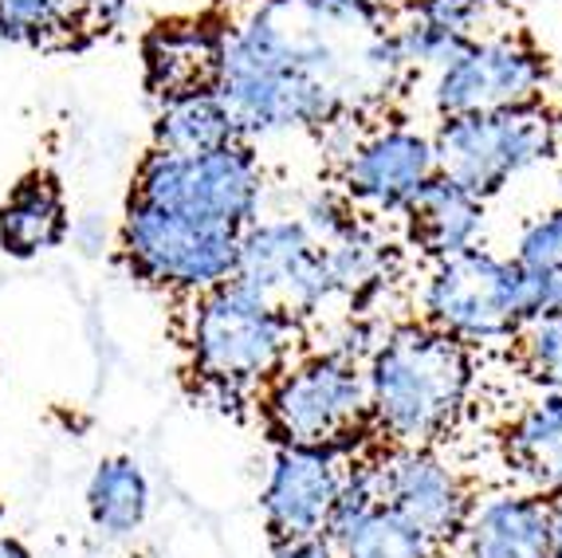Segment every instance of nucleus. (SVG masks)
Instances as JSON below:
<instances>
[{
	"label": "nucleus",
	"instance_id": "obj_1",
	"mask_svg": "<svg viewBox=\"0 0 562 558\" xmlns=\"http://www.w3.org/2000/svg\"><path fill=\"white\" fill-rule=\"evenodd\" d=\"M327 20L300 0H263L252 16L221 36L213 91L225 99L240 134L315 131L342 119L350 91H378L366 67L330 44Z\"/></svg>",
	"mask_w": 562,
	"mask_h": 558
},
{
	"label": "nucleus",
	"instance_id": "obj_2",
	"mask_svg": "<svg viewBox=\"0 0 562 558\" xmlns=\"http://www.w3.org/2000/svg\"><path fill=\"white\" fill-rule=\"evenodd\" d=\"M469 386V346L432 326L394 331L366 366L370 421L397 448H429L460 413Z\"/></svg>",
	"mask_w": 562,
	"mask_h": 558
},
{
	"label": "nucleus",
	"instance_id": "obj_3",
	"mask_svg": "<svg viewBox=\"0 0 562 558\" xmlns=\"http://www.w3.org/2000/svg\"><path fill=\"white\" fill-rule=\"evenodd\" d=\"M295 335L300 319L236 279L198 295V311L189 319V354L201 390L216 401V410L240 405L248 390L288 370Z\"/></svg>",
	"mask_w": 562,
	"mask_h": 558
},
{
	"label": "nucleus",
	"instance_id": "obj_4",
	"mask_svg": "<svg viewBox=\"0 0 562 558\" xmlns=\"http://www.w3.org/2000/svg\"><path fill=\"white\" fill-rule=\"evenodd\" d=\"M119 248L134 276L154 288L205 295L233 279L240 233L131 197V205L122 213Z\"/></svg>",
	"mask_w": 562,
	"mask_h": 558
},
{
	"label": "nucleus",
	"instance_id": "obj_5",
	"mask_svg": "<svg viewBox=\"0 0 562 558\" xmlns=\"http://www.w3.org/2000/svg\"><path fill=\"white\" fill-rule=\"evenodd\" d=\"M131 197L244 233L252 221H260L263 169L248 142L209 154L150 149L138 166Z\"/></svg>",
	"mask_w": 562,
	"mask_h": 558
},
{
	"label": "nucleus",
	"instance_id": "obj_6",
	"mask_svg": "<svg viewBox=\"0 0 562 558\" xmlns=\"http://www.w3.org/2000/svg\"><path fill=\"white\" fill-rule=\"evenodd\" d=\"M268 390V425L283 445L342 453L370 425V398L358 358L342 350L311 354L276 373Z\"/></svg>",
	"mask_w": 562,
	"mask_h": 558
},
{
	"label": "nucleus",
	"instance_id": "obj_7",
	"mask_svg": "<svg viewBox=\"0 0 562 558\" xmlns=\"http://www.w3.org/2000/svg\"><path fill=\"white\" fill-rule=\"evenodd\" d=\"M437 174L452 177L457 186L476 193L480 201L554 154V126L535 107L496 114H460L441 119L432 134Z\"/></svg>",
	"mask_w": 562,
	"mask_h": 558
},
{
	"label": "nucleus",
	"instance_id": "obj_8",
	"mask_svg": "<svg viewBox=\"0 0 562 558\" xmlns=\"http://www.w3.org/2000/svg\"><path fill=\"white\" fill-rule=\"evenodd\" d=\"M425 319L464 346L516 335L524 326L519 268L480 248L445 256L425 283Z\"/></svg>",
	"mask_w": 562,
	"mask_h": 558
},
{
	"label": "nucleus",
	"instance_id": "obj_9",
	"mask_svg": "<svg viewBox=\"0 0 562 558\" xmlns=\"http://www.w3.org/2000/svg\"><path fill=\"white\" fill-rule=\"evenodd\" d=\"M547 83V59L524 40H469L437 71L432 107L441 119L535 107Z\"/></svg>",
	"mask_w": 562,
	"mask_h": 558
},
{
	"label": "nucleus",
	"instance_id": "obj_10",
	"mask_svg": "<svg viewBox=\"0 0 562 558\" xmlns=\"http://www.w3.org/2000/svg\"><path fill=\"white\" fill-rule=\"evenodd\" d=\"M233 279L295 319L319 311L335 295L323 248L311 241V233L295 216L248 224L236 248Z\"/></svg>",
	"mask_w": 562,
	"mask_h": 558
},
{
	"label": "nucleus",
	"instance_id": "obj_11",
	"mask_svg": "<svg viewBox=\"0 0 562 558\" xmlns=\"http://www.w3.org/2000/svg\"><path fill=\"white\" fill-rule=\"evenodd\" d=\"M342 488V465L338 453L327 448L280 445L268 468V484L260 492V507L276 543L311 539L323 535L330 520V507Z\"/></svg>",
	"mask_w": 562,
	"mask_h": 558
},
{
	"label": "nucleus",
	"instance_id": "obj_12",
	"mask_svg": "<svg viewBox=\"0 0 562 558\" xmlns=\"http://www.w3.org/2000/svg\"><path fill=\"white\" fill-rule=\"evenodd\" d=\"M382 503L432 547L457 539L472 512L460 476L429 448H397L382 460Z\"/></svg>",
	"mask_w": 562,
	"mask_h": 558
},
{
	"label": "nucleus",
	"instance_id": "obj_13",
	"mask_svg": "<svg viewBox=\"0 0 562 558\" xmlns=\"http://www.w3.org/2000/svg\"><path fill=\"white\" fill-rule=\"evenodd\" d=\"M432 174H437L432 142L409 126H390L350 146L338 181H342V197L355 205L402 213Z\"/></svg>",
	"mask_w": 562,
	"mask_h": 558
},
{
	"label": "nucleus",
	"instance_id": "obj_14",
	"mask_svg": "<svg viewBox=\"0 0 562 558\" xmlns=\"http://www.w3.org/2000/svg\"><path fill=\"white\" fill-rule=\"evenodd\" d=\"M464 558H554L551 503L539 495H496L460 527Z\"/></svg>",
	"mask_w": 562,
	"mask_h": 558
},
{
	"label": "nucleus",
	"instance_id": "obj_15",
	"mask_svg": "<svg viewBox=\"0 0 562 558\" xmlns=\"http://www.w3.org/2000/svg\"><path fill=\"white\" fill-rule=\"evenodd\" d=\"M402 213L409 224V241L432 260L476 248L484 233V201L445 174H432Z\"/></svg>",
	"mask_w": 562,
	"mask_h": 558
},
{
	"label": "nucleus",
	"instance_id": "obj_16",
	"mask_svg": "<svg viewBox=\"0 0 562 558\" xmlns=\"http://www.w3.org/2000/svg\"><path fill=\"white\" fill-rule=\"evenodd\" d=\"M67 236H71V216L59 177L47 169L20 177V186L0 205V248L16 260H32L40 252L59 248Z\"/></svg>",
	"mask_w": 562,
	"mask_h": 558
},
{
	"label": "nucleus",
	"instance_id": "obj_17",
	"mask_svg": "<svg viewBox=\"0 0 562 558\" xmlns=\"http://www.w3.org/2000/svg\"><path fill=\"white\" fill-rule=\"evenodd\" d=\"M221 36L201 24H158L146 40V71L158 99L213 87L216 56H221Z\"/></svg>",
	"mask_w": 562,
	"mask_h": 558
},
{
	"label": "nucleus",
	"instance_id": "obj_18",
	"mask_svg": "<svg viewBox=\"0 0 562 558\" xmlns=\"http://www.w3.org/2000/svg\"><path fill=\"white\" fill-rule=\"evenodd\" d=\"M233 142H244L233 111L213 87L161 99V111L154 119V149L166 154H209V149H225Z\"/></svg>",
	"mask_w": 562,
	"mask_h": 558
},
{
	"label": "nucleus",
	"instance_id": "obj_19",
	"mask_svg": "<svg viewBox=\"0 0 562 558\" xmlns=\"http://www.w3.org/2000/svg\"><path fill=\"white\" fill-rule=\"evenodd\" d=\"M91 527L111 543L131 539L150 515V480L134 456H106L87 484Z\"/></svg>",
	"mask_w": 562,
	"mask_h": 558
},
{
	"label": "nucleus",
	"instance_id": "obj_20",
	"mask_svg": "<svg viewBox=\"0 0 562 558\" xmlns=\"http://www.w3.org/2000/svg\"><path fill=\"white\" fill-rule=\"evenodd\" d=\"M507 456L539 492L562 495V390L543 393L516 417Z\"/></svg>",
	"mask_w": 562,
	"mask_h": 558
},
{
	"label": "nucleus",
	"instance_id": "obj_21",
	"mask_svg": "<svg viewBox=\"0 0 562 558\" xmlns=\"http://www.w3.org/2000/svg\"><path fill=\"white\" fill-rule=\"evenodd\" d=\"M319 248H323V264H327V279L335 295L362 299L390 279V244L370 236L362 224H355V228L342 233L338 241L319 244Z\"/></svg>",
	"mask_w": 562,
	"mask_h": 558
},
{
	"label": "nucleus",
	"instance_id": "obj_22",
	"mask_svg": "<svg viewBox=\"0 0 562 558\" xmlns=\"http://www.w3.org/2000/svg\"><path fill=\"white\" fill-rule=\"evenodd\" d=\"M83 20L76 0H0V40L4 44L47 47L67 40Z\"/></svg>",
	"mask_w": 562,
	"mask_h": 558
},
{
	"label": "nucleus",
	"instance_id": "obj_23",
	"mask_svg": "<svg viewBox=\"0 0 562 558\" xmlns=\"http://www.w3.org/2000/svg\"><path fill=\"white\" fill-rule=\"evenodd\" d=\"M335 550L338 558H432L437 547L425 535H417L405 520H397L390 507H378Z\"/></svg>",
	"mask_w": 562,
	"mask_h": 558
},
{
	"label": "nucleus",
	"instance_id": "obj_24",
	"mask_svg": "<svg viewBox=\"0 0 562 558\" xmlns=\"http://www.w3.org/2000/svg\"><path fill=\"white\" fill-rule=\"evenodd\" d=\"M516 335L531 378H539L551 390H562V315L527 319Z\"/></svg>",
	"mask_w": 562,
	"mask_h": 558
},
{
	"label": "nucleus",
	"instance_id": "obj_25",
	"mask_svg": "<svg viewBox=\"0 0 562 558\" xmlns=\"http://www.w3.org/2000/svg\"><path fill=\"white\" fill-rule=\"evenodd\" d=\"M394 44L402 52L405 67H432V71H441L460 47L469 44V36H457V32H445L437 24H425V20L409 16L394 32Z\"/></svg>",
	"mask_w": 562,
	"mask_h": 558
},
{
	"label": "nucleus",
	"instance_id": "obj_26",
	"mask_svg": "<svg viewBox=\"0 0 562 558\" xmlns=\"http://www.w3.org/2000/svg\"><path fill=\"white\" fill-rule=\"evenodd\" d=\"M512 264L524 271H562V209H551L527 224Z\"/></svg>",
	"mask_w": 562,
	"mask_h": 558
},
{
	"label": "nucleus",
	"instance_id": "obj_27",
	"mask_svg": "<svg viewBox=\"0 0 562 558\" xmlns=\"http://www.w3.org/2000/svg\"><path fill=\"white\" fill-rule=\"evenodd\" d=\"M295 221L307 228L315 244L338 241V236L350 233V228L358 224L355 213H350V205H347V197H335V193H315L307 205H303V213L295 216Z\"/></svg>",
	"mask_w": 562,
	"mask_h": 558
},
{
	"label": "nucleus",
	"instance_id": "obj_28",
	"mask_svg": "<svg viewBox=\"0 0 562 558\" xmlns=\"http://www.w3.org/2000/svg\"><path fill=\"white\" fill-rule=\"evenodd\" d=\"M487 4H492V0H413V16L472 40V29L480 24Z\"/></svg>",
	"mask_w": 562,
	"mask_h": 558
},
{
	"label": "nucleus",
	"instance_id": "obj_29",
	"mask_svg": "<svg viewBox=\"0 0 562 558\" xmlns=\"http://www.w3.org/2000/svg\"><path fill=\"white\" fill-rule=\"evenodd\" d=\"M303 9H311L319 20L335 24V29H382L385 0H300Z\"/></svg>",
	"mask_w": 562,
	"mask_h": 558
},
{
	"label": "nucleus",
	"instance_id": "obj_30",
	"mask_svg": "<svg viewBox=\"0 0 562 558\" xmlns=\"http://www.w3.org/2000/svg\"><path fill=\"white\" fill-rule=\"evenodd\" d=\"M519 303H524V323L539 315H562V271L519 268Z\"/></svg>",
	"mask_w": 562,
	"mask_h": 558
},
{
	"label": "nucleus",
	"instance_id": "obj_31",
	"mask_svg": "<svg viewBox=\"0 0 562 558\" xmlns=\"http://www.w3.org/2000/svg\"><path fill=\"white\" fill-rule=\"evenodd\" d=\"M272 558H338V550L327 543V535H311V539L276 543V555Z\"/></svg>",
	"mask_w": 562,
	"mask_h": 558
},
{
	"label": "nucleus",
	"instance_id": "obj_32",
	"mask_svg": "<svg viewBox=\"0 0 562 558\" xmlns=\"http://www.w3.org/2000/svg\"><path fill=\"white\" fill-rule=\"evenodd\" d=\"M79 12H83V20H91L94 29H111V24H119L122 9H126V0H76Z\"/></svg>",
	"mask_w": 562,
	"mask_h": 558
},
{
	"label": "nucleus",
	"instance_id": "obj_33",
	"mask_svg": "<svg viewBox=\"0 0 562 558\" xmlns=\"http://www.w3.org/2000/svg\"><path fill=\"white\" fill-rule=\"evenodd\" d=\"M0 558H32V550L16 535H0Z\"/></svg>",
	"mask_w": 562,
	"mask_h": 558
},
{
	"label": "nucleus",
	"instance_id": "obj_34",
	"mask_svg": "<svg viewBox=\"0 0 562 558\" xmlns=\"http://www.w3.org/2000/svg\"><path fill=\"white\" fill-rule=\"evenodd\" d=\"M551 535H554V555H562V495L551 503Z\"/></svg>",
	"mask_w": 562,
	"mask_h": 558
},
{
	"label": "nucleus",
	"instance_id": "obj_35",
	"mask_svg": "<svg viewBox=\"0 0 562 558\" xmlns=\"http://www.w3.org/2000/svg\"><path fill=\"white\" fill-rule=\"evenodd\" d=\"M551 126H554V149H562V114L559 119H551Z\"/></svg>",
	"mask_w": 562,
	"mask_h": 558
},
{
	"label": "nucleus",
	"instance_id": "obj_36",
	"mask_svg": "<svg viewBox=\"0 0 562 558\" xmlns=\"http://www.w3.org/2000/svg\"><path fill=\"white\" fill-rule=\"evenodd\" d=\"M432 558H464L460 550H432Z\"/></svg>",
	"mask_w": 562,
	"mask_h": 558
},
{
	"label": "nucleus",
	"instance_id": "obj_37",
	"mask_svg": "<svg viewBox=\"0 0 562 558\" xmlns=\"http://www.w3.org/2000/svg\"><path fill=\"white\" fill-rule=\"evenodd\" d=\"M0 523H4V503H0Z\"/></svg>",
	"mask_w": 562,
	"mask_h": 558
},
{
	"label": "nucleus",
	"instance_id": "obj_38",
	"mask_svg": "<svg viewBox=\"0 0 562 558\" xmlns=\"http://www.w3.org/2000/svg\"><path fill=\"white\" fill-rule=\"evenodd\" d=\"M559 186H562V169H559Z\"/></svg>",
	"mask_w": 562,
	"mask_h": 558
},
{
	"label": "nucleus",
	"instance_id": "obj_39",
	"mask_svg": "<svg viewBox=\"0 0 562 558\" xmlns=\"http://www.w3.org/2000/svg\"><path fill=\"white\" fill-rule=\"evenodd\" d=\"M554 558H562V555H554Z\"/></svg>",
	"mask_w": 562,
	"mask_h": 558
}]
</instances>
